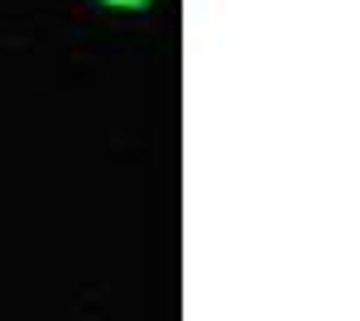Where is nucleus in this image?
<instances>
[{
    "mask_svg": "<svg viewBox=\"0 0 360 321\" xmlns=\"http://www.w3.org/2000/svg\"><path fill=\"white\" fill-rule=\"evenodd\" d=\"M101 5H115V10H144L149 0H101Z\"/></svg>",
    "mask_w": 360,
    "mask_h": 321,
    "instance_id": "f257e3e1",
    "label": "nucleus"
}]
</instances>
